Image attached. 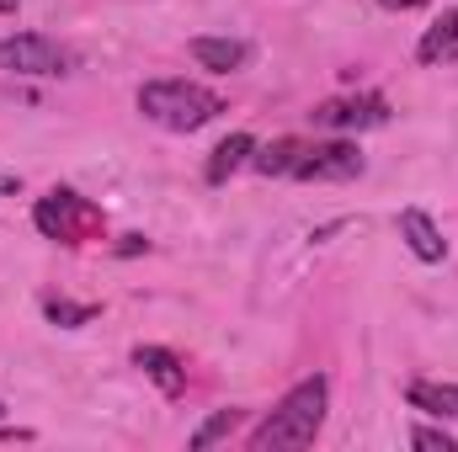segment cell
Returning <instances> with one entry per match:
<instances>
[{"label": "cell", "mask_w": 458, "mask_h": 452, "mask_svg": "<svg viewBox=\"0 0 458 452\" xmlns=\"http://www.w3.org/2000/svg\"><path fill=\"white\" fill-rule=\"evenodd\" d=\"M32 224L43 229L48 239H59V245H86L97 229H102V213L81 197V192H70V187H54L48 197H38V208H32Z\"/></svg>", "instance_id": "cell-3"}, {"label": "cell", "mask_w": 458, "mask_h": 452, "mask_svg": "<svg viewBox=\"0 0 458 452\" xmlns=\"http://www.w3.org/2000/svg\"><path fill=\"white\" fill-rule=\"evenodd\" d=\"M70 64H75L70 48H59L43 32H11V38H0V70H11V75L48 80V75H70Z\"/></svg>", "instance_id": "cell-4"}, {"label": "cell", "mask_w": 458, "mask_h": 452, "mask_svg": "<svg viewBox=\"0 0 458 452\" xmlns=\"http://www.w3.org/2000/svg\"><path fill=\"white\" fill-rule=\"evenodd\" d=\"M416 59L427 64V70H437V64H454L458 59V11H443L427 32H421V43H416Z\"/></svg>", "instance_id": "cell-10"}, {"label": "cell", "mask_w": 458, "mask_h": 452, "mask_svg": "<svg viewBox=\"0 0 458 452\" xmlns=\"http://www.w3.org/2000/svg\"><path fill=\"white\" fill-rule=\"evenodd\" d=\"M43 314H48L54 325H64V331H75V325L97 320L102 309H97V304H70V298H48V304H43Z\"/></svg>", "instance_id": "cell-15"}, {"label": "cell", "mask_w": 458, "mask_h": 452, "mask_svg": "<svg viewBox=\"0 0 458 452\" xmlns=\"http://www.w3.org/2000/svg\"><path fill=\"white\" fill-rule=\"evenodd\" d=\"M250 155H256V138H250V133H229L225 144L208 155V165H203L208 187H225V181L234 176V171H240V165H250Z\"/></svg>", "instance_id": "cell-11"}, {"label": "cell", "mask_w": 458, "mask_h": 452, "mask_svg": "<svg viewBox=\"0 0 458 452\" xmlns=\"http://www.w3.org/2000/svg\"><path fill=\"white\" fill-rule=\"evenodd\" d=\"M378 5H384V11H421L427 0H378Z\"/></svg>", "instance_id": "cell-17"}, {"label": "cell", "mask_w": 458, "mask_h": 452, "mask_svg": "<svg viewBox=\"0 0 458 452\" xmlns=\"http://www.w3.org/2000/svg\"><path fill=\"white\" fill-rule=\"evenodd\" d=\"M293 176H299V181H357V176H362V149H357V138L310 144Z\"/></svg>", "instance_id": "cell-5"}, {"label": "cell", "mask_w": 458, "mask_h": 452, "mask_svg": "<svg viewBox=\"0 0 458 452\" xmlns=\"http://www.w3.org/2000/svg\"><path fill=\"white\" fill-rule=\"evenodd\" d=\"M245 415H250V410H219V415H208V421L187 437V448L203 452V448H214V442H225V437H234V431L245 426Z\"/></svg>", "instance_id": "cell-14"}, {"label": "cell", "mask_w": 458, "mask_h": 452, "mask_svg": "<svg viewBox=\"0 0 458 452\" xmlns=\"http://www.w3.org/2000/svg\"><path fill=\"white\" fill-rule=\"evenodd\" d=\"M304 149H310L304 138H277V144H267V149L256 144L250 165H256L261 176H293V171H299V160H304Z\"/></svg>", "instance_id": "cell-13"}, {"label": "cell", "mask_w": 458, "mask_h": 452, "mask_svg": "<svg viewBox=\"0 0 458 452\" xmlns=\"http://www.w3.org/2000/svg\"><path fill=\"white\" fill-rule=\"evenodd\" d=\"M187 54H192L203 70H214V75H234V70H245L250 43H240V38H192Z\"/></svg>", "instance_id": "cell-9"}, {"label": "cell", "mask_w": 458, "mask_h": 452, "mask_svg": "<svg viewBox=\"0 0 458 452\" xmlns=\"http://www.w3.org/2000/svg\"><path fill=\"white\" fill-rule=\"evenodd\" d=\"M326 405H331V378L315 372V378H299L272 410L267 421L245 437L250 452H299V448H315L320 426H326Z\"/></svg>", "instance_id": "cell-1"}, {"label": "cell", "mask_w": 458, "mask_h": 452, "mask_svg": "<svg viewBox=\"0 0 458 452\" xmlns=\"http://www.w3.org/2000/svg\"><path fill=\"white\" fill-rule=\"evenodd\" d=\"M133 367H139L160 394H171V399L187 389V367H182V356L165 351V346H133Z\"/></svg>", "instance_id": "cell-8"}, {"label": "cell", "mask_w": 458, "mask_h": 452, "mask_svg": "<svg viewBox=\"0 0 458 452\" xmlns=\"http://www.w3.org/2000/svg\"><path fill=\"white\" fill-rule=\"evenodd\" d=\"M139 113L165 133H198L225 113V96L198 86V80H144L139 86Z\"/></svg>", "instance_id": "cell-2"}, {"label": "cell", "mask_w": 458, "mask_h": 452, "mask_svg": "<svg viewBox=\"0 0 458 452\" xmlns=\"http://www.w3.org/2000/svg\"><path fill=\"white\" fill-rule=\"evenodd\" d=\"M405 399H411V410H427L437 421H458V383H427V378H416L405 389Z\"/></svg>", "instance_id": "cell-12"}, {"label": "cell", "mask_w": 458, "mask_h": 452, "mask_svg": "<svg viewBox=\"0 0 458 452\" xmlns=\"http://www.w3.org/2000/svg\"><path fill=\"white\" fill-rule=\"evenodd\" d=\"M400 239H405V250H411L416 261H427V266H437V261L448 255V239H443L437 219L421 213V208H405V213H400Z\"/></svg>", "instance_id": "cell-7"}, {"label": "cell", "mask_w": 458, "mask_h": 452, "mask_svg": "<svg viewBox=\"0 0 458 452\" xmlns=\"http://www.w3.org/2000/svg\"><path fill=\"white\" fill-rule=\"evenodd\" d=\"M16 5H21V0H0V16H11V11H16Z\"/></svg>", "instance_id": "cell-18"}, {"label": "cell", "mask_w": 458, "mask_h": 452, "mask_svg": "<svg viewBox=\"0 0 458 452\" xmlns=\"http://www.w3.org/2000/svg\"><path fill=\"white\" fill-rule=\"evenodd\" d=\"M411 448H421V452H454V431H443V426H416L411 431Z\"/></svg>", "instance_id": "cell-16"}, {"label": "cell", "mask_w": 458, "mask_h": 452, "mask_svg": "<svg viewBox=\"0 0 458 452\" xmlns=\"http://www.w3.org/2000/svg\"><path fill=\"white\" fill-rule=\"evenodd\" d=\"M315 122L331 128V133H362V128H378L389 122V102L384 96H336V102H320L315 107Z\"/></svg>", "instance_id": "cell-6"}, {"label": "cell", "mask_w": 458, "mask_h": 452, "mask_svg": "<svg viewBox=\"0 0 458 452\" xmlns=\"http://www.w3.org/2000/svg\"><path fill=\"white\" fill-rule=\"evenodd\" d=\"M0 415H5V405H0Z\"/></svg>", "instance_id": "cell-19"}]
</instances>
